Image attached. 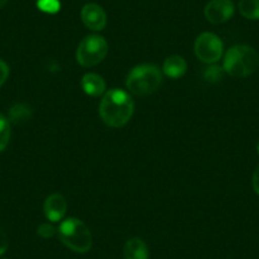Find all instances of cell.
I'll list each match as a JSON object with an SVG mask.
<instances>
[{
  "instance_id": "obj_21",
  "label": "cell",
  "mask_w": 259,
  "mask_h": 259,
  "mask_svg": "<svg viewBox=\"0 0 259 259\" xmlns=\"http://www.w3.org/2000/svg\"><path fill=\"white\" fill-rule=\"evenodd\" d=\"M251 184H253L254 192L259 196V166L254 170L253 178H251Z\"/></svg>"
},
{
  "instance_id": "obj_19",
  "label": "cell",
  "mask_w": 259,
  "mask_h": 259,
  "mask_svg": "<svg viewBox=\"0 0 259 259\" xmlns=\"http://www.w3.org/2000/svg\"><path fill=\"white\" fill-rule=\"evenodd\" d=\"M8 236H7V233L3 229V226L0 225V255H3L6 253L7 249H8Z\"/></svg>"
},
{
  "instance_id": "obj_18",
  "label": "cell",
  "mask_w": 259,
  "mask_h": 259,
  "mask_svg": "<svg viewBox=\"0 0 259 259\" xmlns=\"http://www.w3.org/2000/svg\"><path fill=\"white\" fill-rule=\"evenodd\" d=\"M223 68L220 66H211V68H207L205 73V78L210 81H218L219 79L223 78Z\"/></svg>"
},
{
  "instance_id": "obj_6",
  "label": "cell",
  "mask_w": 259,
  "mask_h": 259,
  "mask_svg": "<svg viewBox=\"0 0 259 259\" xmlns=\"http://www.w3.org/2000/svg\"><path fill=\"white\" fill-rule=\"evenodd\" d=\"M194 52L205 64H215L223 57L224 44L216 34L205 32L196 38Z\"/></svg>"
},
{
  "instance_id": "obj_9",
  "label": "cell",
  "mask_w": 259,
  "mask_h": 259,
  "mask_svg": "<svg viewBox=\"0 0 259 259\" xmlns=\"http://www.w3.org/2000/svg\"><path fill=\"white\" fill-rule=\"evenodd\" d=\"M66 211H68V202L62 194L52 193L45 201L44 212L49 221H52V223L61 221Z\"/></svg>"
},
{
  "instance_id": "obj_20",
  "label": "cell",
  "mask_w": 259,
  "mask_h": 259,
  "mask_svg": "<svg viewBox=\"0 0 259 259\" xmlns=\"http://www.w3.org/2000/svg\"><path fill=\"white\" fill-rule=\"evenodd\" d=\"M9 76V66L6 61L0 60V87L3 85Z\"/></svg>"
},
{
  "instance_id": "obj_13",
  "label": "cell",
  "mask_w": 259,
  "mask_h": 259,
  "mask_svg": "<svg viewBox=\"0 0 259 259\" xmlns=\"http://www.w3.org/2000/svg\"><path fill=\"white\" fill-rule=\"evenodd\" d=\"M32 116V111L27 104L17 103L11 108L8 114V121L14 124L26 123Z\"/></svg>"
},
{
  "instance_id": "obj_2",
  "label": "cell",
  "mask_w": 259,
  "mask_h": 259,
  "mask_svg": "<svg viewBox=\"0 0 259 259\" xmlns=\"http://www.w3.org/2000/svg\"><path fill=\"white\" fill-rule=\"evenodd\" d=\"M259 55L249 45H235L224 57V71L233 78H246L256 71Z\"/></svg>"
},
{
  "instance_id": "obj_3",
  "label": "cell",
  "mask_w": 259,
  "mask_h": 259,
  "mask_svg": "<svg viewBox=\"0 0 259 259\" xmlns=\"http://www.w3.org/2000/svg\"><path fill=\"white\" fill-rule=\"evenodd\" d=\"M161 80L163 76L158 66L151 64L138 65L127 75L126 88L135 96L146 97L160 88Z\"/></svg>"
},
{
  "instance_id": "obj_1",
  "label": "cell",
  "mask_w": 259,
  "mask_h": 259,
  "mask_svg": "<svg viewBox=\"0 0 259 259\" xmlns=\"http://www.w3.org/2000/svg\"><path fill=\"white\" fill-rule=\"evenodd\" d=\"M134 101L127 92L111 89L106 92L99 104V116L109 127H122L134 114Z\"/></svg>"
},
{
  "instance_id": "obj_16",
  "label": "cell",
  "mask_w": 259,
  "mask_h": 259,
  "mask_svg": "<svg viewBox=\"0 0 259 259\" xmlns=\"http://www.w3.org/2000/svg\"><path fill=\"white\" fill-rule=\"evenodd\" d=\"M37 7L41 9L45 13H56L60 9V2L59 0H38L37 2Z\"/></svg>"
},
{
  "instance_id": "obj_4",
  "label": "cell",
  "mask_w": 259,
  "mask_h": 259,
  "mask_svg": "<svg viewBox=\"0 0 259 259\" xmlns=\"http://www.w3.org/2000/svg\"><path fill=\"white\" fill-rule=\"evenodd\" d=\"M57 234L65 246L76 253H87L92 248V234L81 220L69 218L60 224Z\"/></svg>"
},
{
  "instance_id": "obj_12",
  "label": "cell",
  "mask_w": 259,
  "mask_h": 259,
  "mask_svg": "<svg viewBox=\"0 0 259 259\" xmlns=\"http://www.w3.org/2000/svg\"><path fill=\"white\" fill-rule=\"evenodd\" d=\"M163 71L168 78H182L187 71L186 60L182 56H178V55H173V56L168 57V59L164 61Z\"/></svg>"
},
{
  "instance_id": "obj_10",
  "label": "cell",
  "mask_w": 259,
  "mask_h": 259,
  "mask_svg": "<svg viewBox=\"0 0 259 259\" xmlns=\"http://www.w3.org/2000/svg\"><path fill=\"white\" fill-rule=\"evenodd\" d=\"M81 88L91 97H99L106 92V81L101 75L88 73L81 78Z\"/></svg>"
},
{
  "instance_id": "obj_15",
  "label": "cell",
  "mask_w": 259,
  "mask_h": 259,
  "mask_svg": "<svg viewBox=\"0 0 259 259\" xmlns=\"http://www.w3.org/2000/svg\"><path fill=\"white\" fill-rule=\"evenodd\" d=\"M11 140V122L0 114V153L8 146Z\"/></svg>"
},
{
  "instance_id": "obj_11",
  "label": "cell",
  "mask_w": 259,
  "mask_h": 259,
  "mask_svg": "<svg viewBox=\"0 0 259 259\" xmlns=\"http://www.w3.org/2000/svg\"><path fill=\"white\" fill-rule=\"evenodd\" d=\"M124 259H149V249L140 238H133L123 246Z\"/></svg>"
},
{
  "instance_id": "obj_22",
  "label": "cell",
  "mask_w": 259,
  "mask_h": 259,
  "mask_svg": "<svg viewBox=\"0 0 259 259\" xmlns=\"http://www.w3.org/2000/svg\"><path fill=\"white\" fill-rule=\"evenodd\" d=\"M7 3H8V0H0V8H3Z\"/></svg>"
},
{
  "instance_id": "obj_5",
  "label": "cell",
  "mask_w": 259,
  "mask_h": 259,
  "mask_svg": "<svg viewBox=\"0 0 259 259\" xmlns=\"http://www.w3.org/2000/svg\"><path fill=\"white\" fill-rule=\"evenodd\" d=\"M108 54V44L98 34L87 36L76 49V61L84 68H92L104 60Z\"/></svg>"
},
{
  "instance_id": "obj_23",
  "label": "cell",
  "mask_w": 259,
  "mask_h": 259,
  "mask_svg": "<svg viewBox=\"0 0 259 259\" xmlns=\"http://www.w3.org/2000/svg\"><path fill=\"white\" fill-rule=\"evenodd\" d=\"M256 151H258V154H259V141H258V145H256Z\"/></svg>"
},
{
  "instance_id": "obj_7",
  "label": "cell",
  "mask_w": 259,
  "mask_h": 259,
  "mask_svg": "<svg viewBox=\"0 0 259 259\" xmlns=\"http://www.w3.org/2000/svg\"><path fill=\"white\" fill-rule=\"evenodd\" d=\"M235 7L231 0H210L205 7V17L210 23L221 24L234 16Z\"/></svg>"
},
{
  "instance_id": "obj_17",
  "label": "cell",
  "mask_w": 259,
  "mask_h": 259,
  "mask_svg": "<svg viewBox=\"0 0 259 259\" xmlns=\"http://www.w3.org/2000/svg\"><path fill=\"white\" fill-rule=\"evenodd\" d=\"M56 233H57V229L49 223L41 224V225L38 226V229H37V234L44 239L52 238Z\"/></svg>"
},
{
  "instance_id": "obj_8",
  "label": "cell",
  "mask_w": 259,
  "mask_h": 259,
  "mask_svg": "<svg viewBox=\"0 0 259 259\" xmlns=\"http://www.w3.org/2000/svg\"><path fill=\"white\" fill-rule=\"evenodd\" d=\"M81 21L87 28L92 31H102L107 26V14L101 6L88 3L81 9Z\"/></svg>"
},
{
  "instance_id": "obj_14",
  "label": "cell",
  "mask_w": 259,
  "mask_h": 259,
  "mask_svg": "<svg viewBox=\"0 0 259 259\" xmlns=\"http://www.w3.org/2000/svg\"><path fill=\"white\" fill-rule=\"evenodd\" d=\"M238 8L244 18L250 21L259 19V0H240Z\"/></svg>"
}]
</instances>
